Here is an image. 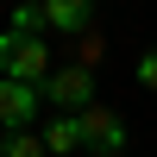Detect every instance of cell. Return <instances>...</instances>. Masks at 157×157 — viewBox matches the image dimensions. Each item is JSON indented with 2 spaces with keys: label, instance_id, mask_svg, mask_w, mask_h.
I'll return each mask as SVG.
<instances>
[{
  "label": "cell",
  "instance_id": "obj_1",
  "mask_svg": "<svg viewBox=\"0 0 157 157\" xmlns=\"http://www.w3.org/2000/svg\"><path fill=\"white\" fill-rule=\"evenodd\" d=\"M50 69H57V63H50L44 32H0V75H19V82H38V88H44Z\"/></svg>",
  "mask_w": 157,
  "mask_h": 157
},
{
  "label": "cell",
  "instance_id": "obj_2",
  "mask_svg": "<svg viewBox=\"0 0 157 157\" xmlns=\"http://www.w3.org/2000/svg\"><path fill=\"white\" fill-rule=\"evenodd\" d=\"M44 101L57 113H82L88 101H94V69L88 63H63V69H50L44 75Z\"/></svg>",
  "mask_w": 157,
  "mask_h": 157
},
{
  "label": "cell",
  "instance_id": "obj_3",
  "mask_svg": "<svg viewBox=\"0 0 157 157\" xmlns=\"http://www.w3.org/2000/svg\"><path fill=\"white\" fill-rule=\"evenodd\" d=\"M44 107V88L38 82H19V75H0V132H25Z\"/></svg>",
  "mask_w": 157,
  "mask_h": 157
},
{
  "label": "cell",
  "instance_id": "obj_4",
  "mask_svg": "<svg viewBox=\"0 0 157 157\" xmlns=\"http://www.w3.org/2000/svg\"><path fill=\"white\" fill-rule=\"evenodd\" d=\"M82 138H88V151H101V157H120L126 145H132L126 120H120L113 107H101V101H88V107H82Z\"/></svg>",
  "mask_w": 157,
  "mask_h": 157
},
{
  "label": "cell",
  "instance_id": "obj_5",
  "mask_svg": "<svg viewBox=\"0 0 157 157\" xmlns=\"http://www.w3.org/2000/svg\"><path fill=\"white\" fill-rule=\"evenodd\" d=\"M38 6H44V25L63 38H82L94 25V0H38Z\"/></svg>",
  "mask_w": 157,
  "mask_h": 157
},
{
  "label": "cell",
  "instance_id": "obj_6",
  "mask_svg": "<svg viewBox=\"0 0 157 157\" xmlns=\"http://www.w3.org/2000/svg\"><path fill=\"white\" fill-rule=\"evenodd\" d=\"M88 138H82V113H57V120H44V151H57V157H69V151H82Z\"/></svg>",
  "mask_w": 157,
  "mask_h": 157
},
{
  "label": "cell",
  "instance_id": "obj_7",
  "mask_svg": "<svg viewBox=\"0 0 157 157\" xmlns=\"http://www.w3.org/2000/svg\"><path fill=\"white\" fill-rule=\"evenodd\" d=\"M0 157H44V132H32V126H25V132H13L6 145H0Z\"/></svg>",
  "mask_w": 157,
  "mask_h": 157
},
{
  "label": "cell",
  "instance_id": "obj_8",
  "mask_svg": "<svg viewBox=\"0 0 157 157\" xmlns=\"http://www.w3.org/2000/svg\"><path fill=\"white\" fill-rule=\"evenodd\" d=\"M6 32H44V6H25V0H19V13H13Z\"/></svg>",
  "mask_w": 157,
  "mask_h": 157
},
{
  "label": "cell",
  "instance_id": "obj_9",
  "mask_svg": "<svg viewBox=\"0 0 157 157\" xmlns=\"http://www.w3.org/2000/svg\"><path fill=\"white\" fill-rule=\"evenodd\" d=\"M132 75H138V88H145V94H157V50H145V57L132 63Z\"/></svg>",
  "mask_w": 157,
  "mask_h": 157
}]
</instances>
